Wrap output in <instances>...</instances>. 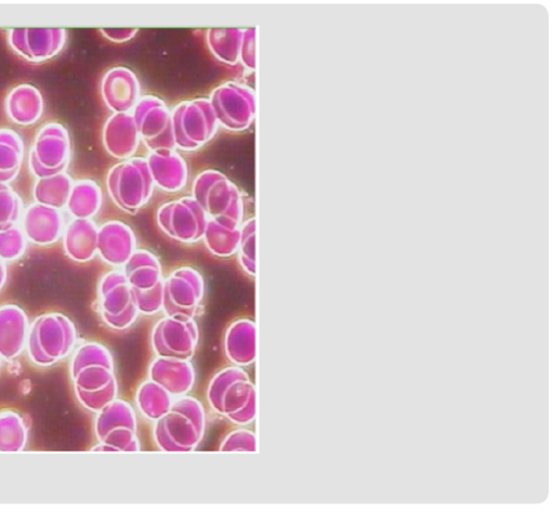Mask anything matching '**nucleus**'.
I'll use <instances>...</instances> for the list:
<instances>
[{
	"label": "nucleus",
	"instance_id": "obj_8",
	"mask_svg": "<svg viewBox=\"0 0 554 512\" xmlns=\"http://www.w3.org/2000/svg\"><path fill=\"white\" fill-rule=\"evenodd\" d=\"M6 112L17 125L30 126L37 123L44 113L41 91L29 84L13 88L6 99Z\"/></svg>",
	"mask_w": 554,
	"mask_h": 512
},
{
	"label": "nucleus",
	"instance_id": "obj_16",
	"mask_svg": "<svg viewBox=\"0 0 554 512\" xmlns=\"http://www.w3.org/2000/svg\"><path fill=\"white\" fill-rule=\"evenodd\" d=\"M71 377L75 390L85 392L99 391L116 382L114 369L101 364L85 366Z\"/></svg>",
	"mask_w": 554,
	"mask_h": 512
},
{
	"label": "nucleus",
	"instance_id": "obj_5",
	"mask_svg": "<svg viewBox=\"0 0 554 512\" xmlns=\"http://www.w3.org/2000/svg\"><path fill=\"white\" fill-rule=\"evenodd\" d=\"M26 240L37 246L54 245L62 239L65 219L61 209L34 203L21 218Z\"/></svg>",
	"mask_w": 554,
	"mask_h": 512
},
{
	"label": "nucleus",
	"instance_id": "obj_18",
	"mask_svg": "<svg viewBox=\"0 0 554 512\" xmlns=\"http://www.w3.org/2000/svg\"><path fill=\"white\" fill-rule=\"evenodd\" d=\"M23 213L19 194L6 183H0V231L17 226Z\"/></svg>",
	"mask_w": 554,
	"mask_h": 512
},
{
	"label": "nucleus",
	"instance_id": "obj_22",
	"mask_svg": "<svg viewBox=\"0 0 554 512\" xmlns=\"http://www.w3.org/2000/svg\"><path fill=\"white\" fill-rule=\"evenodd\" d=\"M8 280V267L7 262L3 259H0V292L3 291Z\"/></svg>",
	"mask_w": 554,
	"mask_h": 512
},
{
	"label": "nucleus",
	"instance_id": "obj_11",
	"mask_svg": "<svg viewBox=\"0 0 554 512\" xmlns=\"http://www.w3.org/2000/svg\"><path fill=\"white\" fill-rule=\"evenodd\" d=\"M102 205V192L95 181L83 179L74 183L67 204L74 219H91Z\"/></svg>",
	"mask_w": 554,
	"mask_h": 512
},
{
	"label": "nucleus",
	"instance_id": "obj_14",
	"mask_svg": "<svg viewBox=\"0 0 554 512\" xmlns=\"http://www.w3.org/2000/svg\"><path fill=\"white\" fill-rule=\"evenodd\" d=\"M121 428L136 431V415L128 403L114 400L98 413L96 420L97 437L101 441L112 430Z\"/></svg>",
	"mask_w": 554,
	"mask_h": 512
},
{
	"label": "nucleus",
	"instance_id": "obj_23",
	"mask_svg": "<svg viewBox=\"0 0 554 512\" xmlns=\"http://www.w3.org/2000/svg\"><path fill=\"white\" fill-rule=\"evenodd\" d=\"M3 360H4V359L2 358V356H0V367H2Z\"/></svg>",
	"mask_w": 554,
	"mask_h": 512
},
{
	"label": "nucleus",
	"instance_id": "obj_17",
	"mask_svg": "<svg viewBox=\"0 0 554 512\" xmlns=\"http://www.w3.org/2000/svg\"><path fill=\"white\" fill-rule=\"evenodd\" d=\"M95 364L109 366L114 369L113 358L107 348L98 343H86L73 352L70 373L73 375L83 367Z\"/></svg>",
	"mask_w": 554,
	"mask_h": 512
},
{
	"label": "nucleus",
	"instance_id": "obj_2",
	"mask_svg": "<svg viewBox=\"0 0 554 512\" xmlns=\"http://www.w3.org/2000/svg\"><path fill=\"white\" fill-rule=\"evenodd\" d=\"M71 155L69 130L58 123L46 124L38 131L29 154L31 173L37 179L64 173Z\"/></svg>",
	"mask_w": 554,
	"mask_h": 512
},
{
	"label": "nucleus",
	"instance_id": "obj_9",
	"mask_svg": "<svg viewBox=\"0 0 554 512\" xmlns=\"http://www.w3.org/2000/svg\"><path fill=\"white\" fill-rule=\"evenodd\" d=\"M127 227L116 221L107 223L98 232V254L113 267L125 266L133 256L134 245L129 241Z\"/></svg>",
	"mask_w": 554,
	"mask_h": 512
},
{
	"label": "nucleus",
	"instance_id": "obj_19",
	"mask_svg": "<svg viewBox=\"0 0 554 512\" xmlns=\"http://www.w3.org/2000/svg\"><path fill=\"white\" fill-rule=\"evenodd\" d=\"M28 242L18 226L0 231V259L5 262L20 259L28 249Z\"/></svg>",
	"mask_w": 554,
	"mask_h": 512
},
{
	"label": "nucleus",
	"instance_id": "obj_12",
	"mask_svg": "<svg viewBox=\"0 0 554 512\" xmlns=\"http://www.w3.org/2000/svg\"><path fill=\"white\" fill-rule=\"evenodd\" d=\"M74 182L67 173L37 179L33 195L35 203L62 209L67 206Z\"/></svg>",
	"mask_w": 554,
	"mask_h": 512
},
{
	"label": "nucleus",
	"instance_id": "obj_20",
	"mask_svg": "<svg viewBox=\"0 0 554 512\" xmlns=\"http://www.w3.org/2000/svg\"><path fill=\"white\" fill-rule=\"evenodd\" d=\"M77 400L88 411L99 413L105 406L113 402L117 396V383L114 382L107 388L95 392L75 390Z\"/></svg>",
	"mask_w": 554,
	"mask_h": 512
},
{
	"label": "nucleus",
	"instance_id": "obj_15",
	"mask_svg": "<svg viewBox=\"0 0 554 512\" xmlns=\"http://www.w3.org/2000/svg\"><path fill=\"white\" fill-rule=\"evenodd\" d=\"M254 323L243 320L229 328L227 337L240 341V346L227 351L229 359L240 365L252 364L255 360V345H246L255 341Z\"/></svg>",
	"mask_w": 554,
	"mask_h": 512
},
{
	"label": "nucleus",
	"instance_id": "obj_21",
	"mask_svg": "<svg viewBox=\"0 0 554 512\" xmlns=\"http://www.w3.org/2000/svg\"><path fill=\"white\" fill-rule=\"evenodd\" d=\"M220 450L228 452H255L256 437L253 432L244 429L236 430L224 440Z\"/></svg>",
	"mask_w": 554,
	"mask_h": 512
},
{
	"label": "nucleus",
	"instance_id": "obj_13",
	"mask_svg": "<svg viewBox=\"0 0 554 512\" xmlns=\"http://www.w3.org/2000/svg\"><path fill=\"white\" fill-rule=\"evenodd\" d=\"M28 440L29 430L24 418L15 411H0V452H22Z\"/></svg>",
	"mask_w": 554,
	"mask_h": 512
},
{
	"label": "nucleus",
	"instance_id": "obj_6",
	"mask_svg": "<svg viewBox=\"0 0 554 512\" xmlns=\"http://www.w3.org/2000/svg\"><path fill=\"white\" fill-rule=\"evenodd\" d=\"M28 314L17 305L0 306V356L6 361L21 356L30 333Z\"/></svg>",
	"mask_w": 554,
	"mask_h": 512
},
{
	"label": "nucleus",
	"instance_id": "obj_1",
	"mask_svg": "<svg viewBox=\"0 0 554 512\" xmlns=\"http://www.w3.org/2000/svg\"><path fill=\"white\" fill-rule=\"evenodd\" d=\"M77 340L76 326L67 315L46 313L31 324L26 352L35 365L49 367L70 357Z\"/></svg>",
	"mask_w": 554,
	"mask_h": 512
},
{
	"label": "nucleus",
	"instance_id": "obj_10",
	"mask_svg": "<svg viewBox=\"0 0 554 512\" xmlns=\"http://www.w3.org/2000/svg\"><path fill=\"white\" fill-rule=\"evenodd\" d=\"M24 142L16 131L0 129V183L15 180L24 162Z\"/></svg>",
	"mask_w": 554,
	"mask_h": 512
},
{
	"label": "nucleus",
	"instance_id": "obj_7",
	"mask_svg": "<svg viewBox=\"0 0 554 512\" xmlns=\"http://www.w3.org/2000/svg\"><path fill=\"white\" fill-rule=\"evenodd\" d=\"M98 232L90 219H74L62 236L65 254L79 264L94 259L98 254Z\"/></svg>",
	"mask_w": 554,
	"mask_h": 512
},
{
	"label": "nucleus",
	"instance_id": "obj_3",
	"mask_svg": "<svg viewBox=\"0 0 554 512\" xmlns=\"http://www.w3.org/2000/svg\"><path fill=\"white\" fill-rule=\"evenodd\" d=\"M98 297L101 317L110 327L124 330L136 321L139 310L125 273L105 274L99 284Z\"/></svg>",
	"mask_w": 554,
	"mask_h": 512
},
{
	"label": "nucleus",
	"instance_id": "obj_4",
	"mask_svg": "<svg viewBox=\"0 0 554 512\" xmlns=\"http://www.w3.org/2000/svg\"><path fill=\"white\" fill-rule=\"evenodd\" d=\"M68 33L63 29H15L9 31L8 42L25 60L43 62L60 54Z\"/></svg>",
	"mask_w": 554,
	"mask_h": 512
}]
</instances>
